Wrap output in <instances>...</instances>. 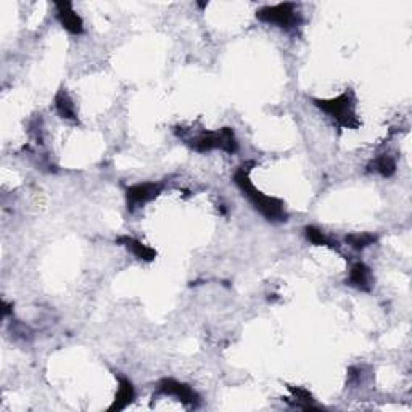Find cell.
Wrapping results in <instances>:
<instances>
[{
    "mask_svg": "<svg viewBox=\"0 0 412 412\" xmlns=\"http://www.w3.org/2000/svg\"><path fill=\"white\" fill-rule=\"evenodd\" d=\"M234 182L235 186L240 188V192L245 195L253 206H255L256 211H260L262 216L266 217L267 221L271 222H285L287 215L285 211V205L284 201L279 200L276 197H267L262 193L261 190L253 186L251 179H250V168L243 165L242 168H238V171L234 176Z\"/></svg>",
    "mask_w": 412,
    "mask_h": 412,
    "instance_id": "1",
    "label": "cell"
},
{
    "mask_svg": "<svg viewBox=\"0 0 412 412\" xmlns=\"http://www.w3.org/2000/svg\"><path fill=\"white\" fill-rule=\"evenodd\" d=\"M314 105L327 113L340 127L345 129H357L361 126V121L356 115V100L353 91H346L341 96L330 98V100H321V98H312Z\"/></svg>",
    "mask_w": 412,
    "mask_h": 412,
    "instance_id": "2",
    "label": "cell"
},
{
    "mask_svg": "<svg viewBox=\"0 0 412 412\" xmlns=\"http://www.w3.org/2000/svg\"><path fill=\"white\" fill-rule=\"evenodd\" d=\"M190 147L198 153H206L211 150H222L226 153H235L238 150V142L235 138V134L231 127H222L220 131L210 132L205 131L193 137L190 142Z\"/></svg>",
    "mask_w": 412,
    "mask_h": 412,
    "instance_id": "3",
    "label": "cell"
},
{
    "mask_svg": "<svg viewBox=\"0 0 412 412\" xmlns=\"http://www.w3.org/2000/svg\"><path fill=\"white\" fill-rule=\"evenodd\" d=\"M256 18L262 23L274 24L277 28H295L301 23V17L298 13L296 5L285 2V3H277V5H269V7H262L256 12Z\"/></svg>",
    "mask_w": 412,
    "mask_h": 412,
    "instance_id": "4",
    "label": "cell"
},
{
    "mask_svg": "<svg viewBox=\"0 0 412 412\" xmlns=\"http://www.w3.org/2000/svg\"><path fill=\"white\" fill-rule=\"evenodd\" d=\"M163 190V183L160 182H143L136 183L126 188V205L129 211H136L137 208L147 205L148 201L155 200Z\"/></svg>",
    "mask_w": 412,
    "mask_h": 412,
    "instance_id": "5",
    "label": "cell"
},
{
    "mask_svg": "<svg viewBox=\"0 0 412 412\" xmlns=\"http://www.w3.org/2000/svg\"><path fill=\"white\" fill-rule=\"evenodd\" d=\"M158 393L166 395V396H174L181 403L187 406H197L200 403V396L192 386L187 384H182V382H177L174 379H163L160 384H158Z\"/></svg>",
    "mask_w": 412,
    "mask_h": 412,
    "instance_id": "6",
    "label": "cell"
},
{
    "mask_svg": "<svg viewBox=\"0 0 412 412\" xmlns=\"http://www.w3.org/2000/svg\"><path fill=\"white\" fill-rule=\"evenodd\" d=\"M57 18L62 26L66 29L69 34H82L84 33V21L79 15L74 12L71 2H55Z\"/></svg>",
    "mask_w": 412,
    "mask_h": 412,
    "instance_id": "7",
    "label": "cell"
},
{
    "mask_svg": "<svg viewBox=\"0 0 412 412\" xmlns=\"http://www.w3.org/2000/svg\"><path fill=\"white\" fill-rule=\"evenodd\" d=\"M346 284L361 292H370L374 287V276L370 267L364 262H355L350 269V277Z\"/></svg>",
    "mask_w": 412,
    "mask_h": 412,
    "instance_id": "8",
    "label": "cell"
},
{
    "mask_svg": "<svg viewBox=\"0 0 412 412\" xmlns=\"http://www.w3.org/2000/svg\"><path fill=\"white\" fill-rule=\"evenodd\" d=\"M134 398H136V390H134L132 382L126 379V377H121V379H119V386H118L115 401H113V404L108 408V411L115 412V411L126 409L127 406L132 403Z\"/></svg>",
    "mask_w": 412,
    "mask_h": 412,
    "instance_id": "9",
    "label": "cell"
},
{
    "mask_svg": "<svg viewBox=\"0 0 412 412\" xmlns=\"http://www.w3.org/2000/svg\"><path fill=\"white\" fill-rule=\"evenodd\" d=\"M118 243H121V245L126 247L127 250L131 251L134 256L138 258V260H142V261L152 262L156 258V251L153 250V248L147 247L145 243H142L141 240H137V238L124 235V237H119L118 238Z\"/></svg>",
    "mask_w": 412,
    "mask_h": 412,
    "instance_id": "10",
    "label": "cell"
},
{
    "mask_svg": "<svg viewBox=\"0 0 412 412\" xmlns=\"http://www.w3.org/2000/svg\"><path fill=\"white\" fill-rule=\"evenodd\" d=\"M55 108L60 118L66 119V121H78V113H76V107H74V102L71 96H69L66 89H60L55 96Z\"/></svg>",
    "mask_w": 412,
    "mask_h": 412,
    "instance_id": "11",
    "label": "cell"
},
{
    "mask_svg": "<svg viewBox=\"0 0 412 412\" xmlns=\"http://www.w3.org/2000/svg\"><path fill=\"white\" fill-rule=\"evenodd\" d=\"M289 390H290V393L294 395V398H295L294 406H296V408H301L305 411L321 409L319 406H316L314 398H312V395L306 388H301V386H289Z\"/></svg>",
    "mask_w": 412,
    "mask_h": 412,
    "instance_id": "12",
    "label": "cell"
},
{
    "mask_svg": "<svg viewBox=\"0 0 412 412\" xmlns=\"http://www.w3.org/2000/svg\"><path fill=\"white\" fill-rule=\"evenodd\" d=\"M305 235L307 240L311 243H314V245H319V247H330L334 248V250H339V243L332 240V238L327 237L324 232L317 229L314 226H307L305 227Z\"/></svg>",
    "mask_w": 412,
    "mask_h": 412,
    "instance_id": "13",
    "label": "cell"
},
{
    "mask_svg": "<svg viewBox=\"0 0 412 412\" xmlns=\"http://www.w3.org/2000/svg\"><path fill=\"white\" fill-rule=\"evenodd\" d=\"M345 242L348 243L351 248H355V250H364V248L377 242V235L367 234V232H362V234H350L346 235Z\"/></svg>",
    "mask_w": 412,
    "mask_h": 412,
    "instance_id": "14",
    "label": "cell"
},
{
    "mask_svg": "<svg viewBox=\"0 0 412 412\" xmlns=\"http://www.w3.org/2000/svg\"><path fill=\"white\" fill-rule=\"evenodd\" d=\"M374 170L382 177H391L396 172V161L390 155H382L374 161Z\"/></svg>",
    "mask_w": 412,
    "mask_h": 412,
    "instance_id": "15",
    "label": "cell"
}]
</instances>
